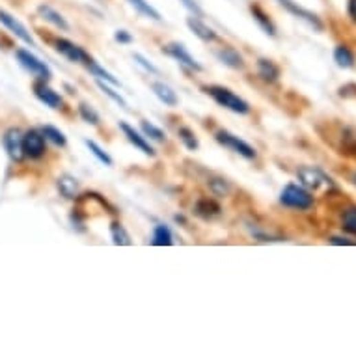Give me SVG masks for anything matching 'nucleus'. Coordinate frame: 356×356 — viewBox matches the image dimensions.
Wrapping results in <instances>:
<instances>
[{
  "label": "nucleus",
  "mask_w": 356,
  "mask_h": 356,
  "mask_svg": "<svg viewBox=\"0 0 356 356\" xmlns=\"http://www.w3.org/2000/svg\"><path fill=\"white\" fill-rule=\"evenodd\" d=\"M203 91L208 93L209 98H213L216 103L227 109V111L235 112V114H241V116H246L250 112V104L246 103L245 99L239 98L237 93L230 90V88H224V86L211 85L203 86Z\"/></svg>",
  "instance_id": "obj_1"
},
{
  "label": "nucleus",
  "mask_w": 356,
  "mask_h": 356,
  "mask_svg": "<svg viewBox=\"0 0 356 356\" xmlns=\"http://www.w3.org/2000/svg\"><path fill=\"white\" fill-rule=\"evenodd\" d=\"M280 203L285 205V208L298 209V211H308V209L313 208V196H311L310 190L302 187V185L289 183V185H285L282 194H280Z\"/></svg>",
  "instance_id": "obj_2"
},
{
  "label": "nucleus",
  "mask_w": 356,
  "mask_h": 356,
  "mask_svg": "<svg viewBox=\"0 0 356 356\" xmlns=\"http://www.w3.org/2000/svg\"><path fill=\"white\" fill-rule=\"evenodd\" d=\"M15 56H17V62L21 64V67H25L30 75L38 77L39 80H45V82L51 80V67H49L45 62H41L34 52H30L28 49H17V51H15Z\"/></svg>",
  "instance_id": "obj_3"
},
{
  "label": "nucleus",
  "mask_w": 356,
  "mask_h": 356,
  "mask_svg": "<svg viewBox=\"0 0 356 356\" xmlns=\"http://www.w3.org/2000/svg\"><path fill=\"white\" fill-rule=\"evenodd\" d=\"M214 138H216V142L221 144V146L232 149L234 153L241 155L243 159H246V161H254V159L258 157L256 148H252L250 144L245 142V140H241L239 136L232 135V133H227V131H219V133L214 135Z\"/></svg>",
  "instance_id": "obj_4"
},
{
  "label": "nucleus",
  "mask_w": 356,
  "mask_h": 356,
  "mask_svg": "<svg viewBox=\"0 0 356 356\" xmlns=\"http://www.w3.org/2000/svg\"><path fill=\"white\" fill-rule=\"evenodd\" d=\"M298 179L302 183V187L308 190H321V188H334V181L329 175L324 174L323 170L313 168V166H302L297 172Z\"/></svg>",
  "instance_id": "obj_5"
},
{
  "label": "nucleus",
  "mask_w": 356,
  "mask_h": 356,
  "mask_svg": "<svg viewBox=\"0 0 356 356\" xmlns=\"http://www.w3.org/2000/svg\"><path fill=\"white\" fill-rule=\"evenodd\" d=\"M54 49H56L64 58L69 60V62H73V64H82L85 67L90 64L91 60H93L90 54L82 49V47L77 45V43H73V41H69V39H65V38L56 39V41H54Z\"/></svg>",
  "instance_id": "obj_6"
},
{
  "label": "nucleus",
  "mask_w": 356,
  "mask_h": 356,
  "mask_svg": "<svg viewBox=\"0 0 356 356\" xmlns=\"http://www.w3.org/2000/svg\"><path fill=\"white\" fill-rule=\"evenodd\" d=\"M47 140L41 129H30L23 135V146H25V155L30 159H41L47 151Z\"/></svg>",
  "instance_id": "obj_7"
},
{
  "label": "nucleus",
  "mask_w": 356,
  "mask_h": 356,
  "mask_svg": "<svg viewBox=\"0 0 356 356\" xmlns=\"http://www.w3.org/2000/svg\"><path fill=\"white\" fill-rule=\"evenodd\" d=\"M276 2H278L284 10H287V12L291 13L293 17H297V19L304 21L306 25H310L313 30H318V32L323 30V23H321V19H319L318 15L300 6L298 2H295V0H276Z\"/></svg>",
  "instance_id": "obj_8"
},
{
  "label": "nucleus",
  "mask_w": 356,
  "mask_h": 356,
  "mask_svg": "<svg viewBox=\"0 0 356 356\" xmlns=\"http://www.w3.org/2000/svg\"><path fill=\"white\" fill-rule=\"evenodd\" d=\"M2 144H4V149L12 161L21 162L26 157L25 146H23V133L19 129H8L2 136Z\"/></svg>",
  "instance_id": "obj_9"
},
{
  "label": "nucleus",
  "mask_w": 356,
  "mask_h": 356,
  "mask_svg": "<svg viewBox=\"0 0 356 356\" xmlns=\"http://www.w3.org/2000/svg\"><path fill=\"white\" fill-rule=\"evenodd\" d=\"M162 52H166L168 56H172L175 62H179L183 67H187V69H190V71L200 73L201 69H203L200 62H198V60H196L194 56H192V54L181 45V43H170V45H166L164 49H162Z\"/></svg>",
  "instance_id": "obj_10"
},
{
  "label": "nucleus",
  "mask_w": 356,
  "mask_h": 356,
  "mask_svg": "<svg viewBox=\"0 0 356 356\" xmlns=\"http://www.w3.org/2000/svg\"><path fill=\"white\" fill-rule=\"evenodd\" d=\"M0 25L6 26L8 30H10L15 38H19L21 41H25L26 45L34 47V38L30 36V32L26 30V26L23 25L17 17H13L12 13H8L6 10H0Z\"/></svg>",
  "instance_id": "obj_11"
},
{
  "label": "nucleus",
  "mask_w": 356,
  "mask_h": 356,
  "mask_svg": "<svg viewBox=\"0 0 356 356\" xmlns=\"http://www.w3.org/2000/svg\"><path fill=\"white\" fill-rule=\"evenodd\" d=\"M34 93H36V98H38L43 104H47L49 109H60V107L64 104L62 96H60L58 91L52 90L45 80H39V82L34 85Z\"/></svg>",
  "instance_id": "obj_12"
},
{
  "label": "nucleus",
  "mask_w": 356,
  "mask_h": 356,
  "mask_svg": "<svg viewBox=\"0 0 356 356\" xmlns=\"http://www.w3.org/2000/svg\"><path fill=\"white\" fill-rule=\"evenodd\" d=\"M120 129L123 131V135H125V138L129 140L133 146H135L136 149H140L144 155H149L153 157L155 155V149L149 146V142L146 140V136H142L138 131L135 129V127H131L129 123L125 122H120Z\"/></svg>",
  "instance_id": "obj_13"
},
{
  "label": "nucleus",
  "mask_w": 356,
  "mask_h": 356,
  "mask_svg": "<svg viewBox=\"0 0 356 356\" xmlns=\"http://www.w3.org/2000/svg\"><path fill=\"white\" fill-rule=\"evenodd\" d=\"M187 26L190 28V32L194 34L196 38H200L201 41H205V43H211L216 39V32H214L213 28L209 25H205V21L201 19V17H188L187 19Z\"/></svg>",
  "instance_id": "obj_14"
},
{
  "label": "nucleus",
  "mask_w": 356,
  "mask_h": 356,
  "mask_svg": "<svg viewBox=\"0 0 356 356\" xmlns=\"http://www.w3.org/2000/svg\"><path fill=\"white\" fill-rule=\"evenodd\" d=\"M38 13L39 17L45 21V23H51V25L56 26L58 30H69V23L65 21L64 15H62L58 10L49 6V4H41V6H38Z\"/></svg>",
  "instance_id": "obj_15"
},
{
  "label": "nucleus",
  "mask_w": 356,
  "mask_h": 356,
  "mask_svg": "<svg viewBox=\"0 0 356 356\" xmlns=\"http://www.w3.org/2000/svg\"><path fill=\"white\" fill-rule=\"evenodd\" d=\"M250 13H252L254 21L258 23L259 28H261L267 36H271V38L276 36V25H274V21L269 17V13H267L263 8L258 6V4H250Z\"/></svg>",
  "instance_id": "obj_16"
},
{
  "label": "nucleus",
  "mask_w": 356,
  "mask_h": 356,
  "mask_svg": "<svg viewBox=\"0 0 356 356\" xmlns=\"http://www.w3.org/2000/svg\"><path fill=\"white\" fill-rule=\"evenodd\" d=\"M214 54H216V58L221 60L222 64L232 67V69H243L245 67V60L239 54V51H235L234 47H221Z\"/></svg>",
  "instance_id": "obj_17"
},
{
  "label": "nucleus",
  "mask_w": 356,
  "mask_h": 356,
  "mask_svg": "<svg viewBox=\"0 0 356 356\" xmlns=\"http://www.w3.org/2000/svg\"><path fill=\"white\" fill-rule=\"evenodd\" d=\"M194 213L203 219V221H211L214 216H219L222 213V208L211 198H201V200L196 201L194 205Z\"/></svg>",
  "instance_id": "obj_18"
},
{
  "label": "nucleus",
  "mask_w": 356,
  "mask_h": 356,
  "mask_svg": "<svg viewBox=\"0 0 356 356\" xmlns=\"http://www.w3.org/2000/svg\"><path fill=\"white\" fill-rule=\"evenodd\" d=\"M56 187H58L60 194L67 198V200H75L78 194V181L69 174H64L62 177H58L56 181Z\"/></svg>",
  "instance_id": "obj_19"
},
{
  "label": "nucleus",
  "mask_w": 356,
  "mask_h": 356,
  "mask_svg": "<svg viewBox=\"0 0 356 356\" xmlns=\"http://www.w3.org/2000/svg\"><path fill=\"white\" fill-rule=\"evenodd\" d=\"M151 90H153V93L157 96V99H159L161 103L166 104V107H175V104L179 103L177 93H175L168 85H164V82H153Z\"/></svg>",
  "instance_id": "obj_20"
},
{
  "label": "nucleus",
  "mask_w": 356,
  "mask_h": 356,
  "mask_svg": "<svg viewBox=\"0 0 356 356\" xmlns=\"http://www.w3.org/2000/svg\"><path fill=\"white\" fill-rule=\"evenodd\" d=\"M258 75L265 82H276L280 77V67L272 60L259 58L258 60Z\"/></svg>",
  "instance_id": "obj_21"
},
{
  "label": "nucleus",
  "mask_w": 356,
  "mask_h": 356,
  "mask_svg": "<svg viewBox=\"0 0 356 356\" xmlns=\"http://www.w3.org/2000/svg\"><path fill=\"white\" fill-rule=\"evenodd\" d=\"M127 2H129V6L135 8L136 12L140 13L142 17H148V19L157 21V23H161L162 21L161 13L157 12L155 8L151 6L148 0H127Z\"/></svg>",
  "instance_id": "obj_22"
},
{
  "label": "nucleus",
  "mask_w": 356,
  "mask_h": 356,
  "mask_svg": "<svg viewBox=\"0 0 356 356\" xmlns=\"http://www.w3.org/2000/svg\"><path fill=\"white\" fill-rule=\"evenodd\" d=\"M334 62L337 64V67L342 69H351L355 65V54L351 51L349 47L345 45H337L334 49Z\"/></svg>",
  "instance_id": "obj_23"
},
{
  "label": "nucleus",
  "mask_w": 356,
  "mask_h": 356,
  "mask_svg": "<svg viewBox=\"0 0 356 356\" xmlns=\"http://www.w3.org/2000/svg\"><path fill=\"white\" fill-rule=\"evenodd\" d=\"M155 246H170L174 243V235L170 232L168 226L164 224H157L153 227V241H151Z\"/></svg>",
  "instance_id": "obj_24"
},
{
  "label": "nucleus",
  "mask_w": 356,
  "mask_h": 356,
  "mask_svg": "<svg viewBox=\"0 0 356 356\" xmlns=\"http://www.w3.org/2000/svg\"><path fill=\"white\" fill-rule=\"evenodd\" d=\"M86 69H88V71H90L96 78H101V80H104V82H109V85H112V86H120V80L114 78V75L107 71L104 67H101L96 60H91L90 64L86 65Z\"/></svg>",
  "instance_id": "obj_25"
},
{
  "label": "nucleus",
  "mask_w": 356,
  "mask_h": 356,
  "mask_svg": "<svg viewBox=\"0 0 356 356\" xmlns=\"http://www.w3.org/2000/svg\"><path fill=\"white\" fill-rule=\"evenodd\" d=\"M111 235H112V243H114V245H118V246H129L131 245V235L127 234V230H125L120 222H112Z\"/></svg>",
  "instance_id": "obj_26"
},
{
  "label": "nucleus",
  "mask_w": 356,
  "mask_h": 356,
  "mask_svg": "<svg viewBox=\"0 0 356 356\" xmlns=\"http://www.w3.org/2000/svg\"><path fill=\"white\" fill-rule=\"evenodd\" d=\"M41 133H43V136H45V140L52 142L54 146H58V148H64L65 144H67V138H65L64 133H62L60 129H56V127H52V125L41 127Z\"/></svg>",
  "instance_id": "obj_27"
},
{
  "label": "nucleus",
  "mask_w": 356,
  "mask_h": 356,
  "mask_svg": "<svg viewBox=\"0 0 356 356\" xmlns=\"http://www.w3.org/2000/svg\"><path fill=\"white\" fill-rule=\"evenodd\" d=\"M140 129H142L144 135L148 136V138H151V140H155V142H164V140H166V133H164L161 127L153 125L151 122L140 123Z\"/></svg>",
  "instance_id": "obj_28"
},
{
  "label": "nucleus",
  "mask_w": 356,
  "mask_h": 356,
  "mask_svg": "<svg viewBox=\"0 0 356 356\" xmlns=\"http://www.w3.org/2000/svg\"><path fill=\"white\" fill-rule=\"evenodd\" d=\"M177 135L181 138V142L185 144V148L190 149V151H196V149L200 148L198 136H196V133L190 127H181V129L177 131Z\"/></svg>",
  "instance_id": "obj_29"
},
{
  "label": "nucleus",
  "mask_w": 356,
  "mask_h": 356,
  "mask_svg": "<svg viewBox=\"0 0 356 356\" xmlns=\"http://www.w3.org/2000/svg\"><path fill=\"white\" fill-rule=\"evenodd\" d=\"M86 146H88V149H90L91 151V155L96 157V159H98L99 162H103L104 166H112V164H114V161H112V157L109 155V153H107V151H104L103 148H101V146H99V144H96L93 142V140H86Z\"/></svg>",
  "instance_id": "obj_30"
},
{
  "label": "nucleus",
  "mask_w": 356,
  "mask_h": 356,
  "mask_svg": "<svg viewBox=\"0 0 356 356\" xmlns=\"http://www.w3.org/2000/svg\"><path fill=\"white\" fill-rule=\"evenodd\" d=\"M78 114H80V118L85 120L86 123H90V125H99V114L98 111L93 109V107H90L88 103H80L78 104Z\"/></svg>",
  "instance_id": "obj_31"
},
{
  "label": "nucleus",
  "mask_w": 356,
  "mask_h": 356,
  "mask_svg": "<svg viewBox=\"0 0 356 356\" xmlns=\"http://www.w3.org/2000/svg\"><path fill=\"white\" fill-rule=\"evenodd\" d=\"M98 86H99V90L103 91L104 96H109V98L114 101V103H118L122 109H127V101L120 96V91H114L109 85H104V80H101V78H98Z\"/></svg>",
  "instance_id": "obj_32"
},
{
  "label": "nucleus",
  "mask_w": 356,
  "mask_h": 356,
  "mask_svg": "<svg viewBox=\"0 0 356 356\" xmlns=\"http://www.w3.org/2000/svg\"><path fill=\"white\" fill-rule=\"evenodd\" d=\"M342 224H344L345 232L356 235V208H351L345 211L344 219H342Z\"/></svg>",
  "instance_id": "obj_33"
},
{
  "label": "nucleus",
  "mask_w": 356,
  "mask_h": 356,
  "mask_svg": "<svg viewBox=\"0 0 356 356\" xmlns=\"http://www.w3.org/2000/svg\"><path fill=\"white\" fill-rule=\"evenodd\" d=\"M209 188L213 190L214 196H227V192H230V183L226 179H213V181H209Z\"/></svg>",
  "instance_id": "obj_34"
},
{
  "label": "nucleus",
  "mask_w": 356,
  "mask_h": 356,
  "mask_svg": "<svg viewBox=\"0 0 356 356\" xmlns=\"http://www.w3.org/2000/svg\"><path fill=\"white\" fill-rule=\"evenodd\" d=\"M133 58H135L136 64L142 65V67H144V69H146V71L153 73V75H157V73H159V69H157L155 65L151 64V62H149L148 58H144L142 54H138V52H135V54H133Z\"/></svg>",
  "instance_id": "obj_35"
},
{
  "label": "nucleus",
  "mask_w": 356,
  "mask_h": 356,
  "mask_svg": "<svg viewBox=\"0 0 356 356\" xmlns=\"http://www.w3.org/2000/svg\"><path fill=\"white\" fill-rule=\"evenodd\" d=\"M179 2H183V6L187 8L192 15H196V17H203V10H201L200 4H198L196 0H179Z\"/></svg>",
  "instance_id": "obj_36"
},
{
  "label": "nucleus",
  "mask_w": 356,
  "mask_h": 356,
  "mask_svg": "<svg viewBox=\"0 0 356 356\" xmlns=\"http://www.w3.org/2000/svg\"><path fill=\"white\" fill-rule=\"evenodd\" d=\"M114 39H116L118 43H133V36H131L127 30H116V34H114Z\"/></svg>",
  "instance_id": "obj_37"
},
{
  "label": "nucleus",
  "mask_w": 356,
  "mask_h": 356,
  "mask_svg": "<svg viewBox=\"0 0 356 356\" xmlns=\"http://www.w3.org/2000/svg\"><path fill=\"white\" fill-rule=\"evenodd\" d=\"M331 245H336V246L356 245V241H351L347 239V237H337V235H334V237H331Z\"/></svg>",
  "instance_id": "obj_38"
},
{
  "label": "nucleus",
  "mask_w": 356,
  "mask_h": 356,
  "mask_svg": "<svg viewBox=\"0 0 356 356\" xmlns=\"http://www.w3.org/2000/svg\"><path fill=\"white\" fill-rule=\"evenodd\" d=\"M347 12H349V17L356 23V0H349L347 4Z\"/></svg>",
  "instance_id": "obj_39"
},
{
  "label": "nucleus",
  "mask_w": 356,
  "mask_h": 356,
  "mask_svg": "<svg viewBox=\"0 0 356 356\" xmlns=\"http://www.w3.org/2000/svg\"><path fill=\"white\" fill-rule=\"evenodd\" d=\"M353 183H355V185H356V174H355V177H353Z\"/></svg>",
  "instance_id": "obj_40"
}]
</instances>
